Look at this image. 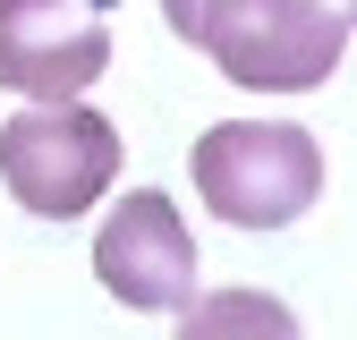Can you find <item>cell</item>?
I'll use <instances>...</instances> for the list:
<instances>
[{"label": "cell", "instance_id": "7a4b0ae2", "mask_svg": "<svg viewBox=\"0 0 357 340\" xmlns=\"http://www.w3.org/2000/svg\"><path fill=\"white\" fill-rule=\"evenodd\" d=\"M188 170L230 230H289L324 196V145L298 119H221L196 137Z\"/></svg>", "mask_w": 357, "mask_h": 340}, {"label": "cell", "instance_id": "277c9868", "mask_svg": "<svg viewBox=\"0 0 357 340\" xmlns=\"http://www.w3.org/2000/svg\"><path fill=\"white\" fill-rule=\"evenodd\" d=\"M111 68L102 0H0V85L26 102H85Z\"/></svg>", "mask_w": 357, "mask_h": 340}, {"label": "cell", "instance_id": "5b68a950", "mask_svg": "<svg viewBox=\"0 0 357 340\" xmlns=\"http://www.w3.org/2000/svg\"><path fill=\"white\" fill-rule=\"evenodd\" d=\"M94 272L102 289L119 298V307H137V315H178L196 298V238L188 222H178V204L162 187H128L111 204V222L94 230Z\"/></svg>", "mask_w": 357, "mask_h": 340}, {"label": "cell", "instance_id": "6da1fadb", "mask_svg": "<svg viewBox=\"0 0 357 340\" xmlns=\"http://www.w3.org/2000/svg\"><path fill=\"white\" fill-rule=\"evenodd\" d=\"M162 17L247 94H315L349 60L340 0H162Z\"/></svg>", "mask_w": 357, "mask_h": 340}, {"label": "cell", "instance_id": "3957f363", "mask_svg": "<svg viewBox=\"0 0 357 340\" xmlns=\"http://www.w3.org/2000/svg\"><path fill=\"white\" fill-rule=\"evenodd\" d=\"M0 179H9V196L26 212L77 222L119 179V128L102 111H85V102H26L0 128Z\"/></svg>", "mask_w": 357, "mask_h": 340}, {"label": "cell", "instance_id": "8992f818", "mask_svg": "<svg viewBox=\"0 0 357 340\" xmlns=\"http://www.w3.org/2000/svg\"><path fill=\"white\" fill-rule=\"evenodd\" d=\"M298 340H306V332H298Z\"/></svg>", "mask_w": 357, "mask_h": 340}]
</instances>
